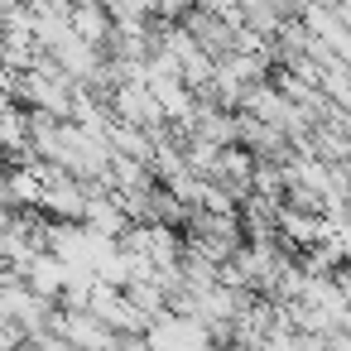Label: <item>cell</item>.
<instances>
[{
  "instance_id": "6da1fadb",
  "label": "cell",
  "mask_w": 351,
  "mask_h": 351,
  "mask_svg": "<svg viewBox=\"0 0 351 351\" xmlns=\"http://www.w3.org/2000/svg\"><path fill=\"white\" fill-rule=\"evenodd\" d=\"M29 351H82V346H73L63 332H39V337H29Z\"/></svg>"
}]
</instances>
